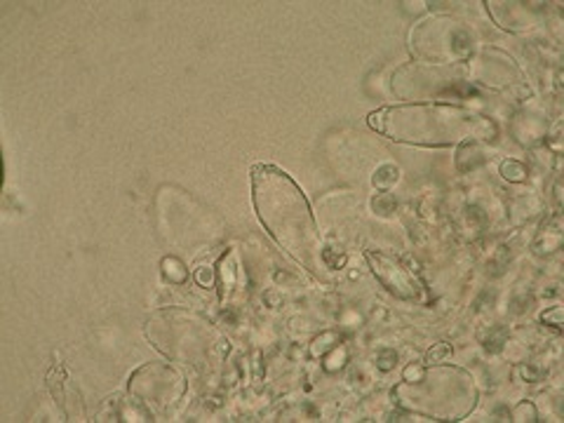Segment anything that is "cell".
Segmentation results:
<instances>
[{"label":"cell","mask_w":564,"mask_h":423,"mask_svg":"<svg viewBox=\"0 0 564 423\" xmlns=\"http://www.w3.org/2000/svg\"><path fill=\"white\" fill-rule=\"evenodd\" d=\"M254 207L261 224L306 269L321 267V236L311 215L308 200L290 176L273 165H257L252 170Z\"/></svg>","instance_id":"cell-1"},{"label":"cell","mask_w":564,"mask_h":423,"mask_svg":"<svg viewBox=\"0 0 564 423\" xmlns=\"http://www.w3.org/2000/svg\"><path fill=\"white\" fill-rule=\"evenodd\" d=\"M386 113L393 118H386L388 126H381V130L393 134V139L414 141V144H454L466 134L468 126H473V116L458 109H437V106H426L429 122L421 120L416 109Z\"/></svg>","instance_id":"cell-2"},{"label":"cell","mask_w":564,"mask_h":423,"mask_svg":"<svg viewBox=\"0 0 564 423\" xmlns=\"http://www.w3.org/2000/svg\"><path fill=\"white\" fill-rule=\"evenodd\" d=\"M398 180V167L393 165H383L377 174H375V184L383 186L386 182H395Z\"/></svg>","instance_id":"cell-3"}]
</instances>
